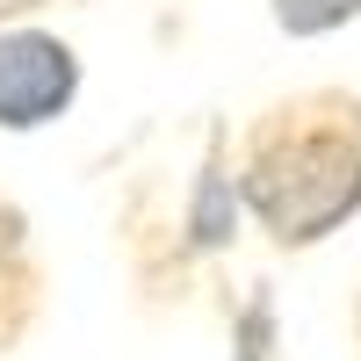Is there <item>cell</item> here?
<instances>
[{"label":"cell","mask_w":361,"mask_h":361,"mask_svg":"<svg viewBox=\"0 0 361 361\" xmlns=\"http://www.w3.org/2000/svg\"><path fill=\"white\" fill-rule=\"evenodd\" d=\"M44 311H51V267L37 246V217L22 209V195L0 188V361L37 340Z\"/></svg>","instance_id":"obj_4"},{"label":"cell","mask_w":361,"mask_h":361,"mask_svg":"<svg viewBox=\"0 0 361 361\" xmlns=\"http://www.w3.org/2000/svg\"><path fill=\"white\" fill-rule=\"evenodd\" d=\"M44 8H58V0H0V29H15V22H44Z\"/></svg>","instance_id":"obj_7"},{"label":"cell","mask_w":361,"mask_h":361,"mask_svg":"<svg viewBox=\"0 0 361 361\" xmlns=\"http://www.w3.org/2000/svg\"><path fill=\"white\" fill-rule=\"evenodd\" d=\"M246 231L267 253L304 260L361 224V87L311 80L260 102L231 145Z\"/></svg>","instance_id":"obj_1"},{"label":"cell","mask_w":361,"mask_h":361,"mask_svg":"<svg viewBox=\"0 0 361 361\" xmlns=\"http://www.w3.org/2000/svg\"><path fill=\"white\" fill-rule=\"evenodd\" d=\"M282 44H333L361 22V0H260Z\"/></svg>","instance_id":"obj_6"},{"label":"cell","mask_w":361,"mask_h":361,"mask_svg":"<svg viewBox=\"0 0 361 361\" xmlns=\"http://www.w3.org/2000/svg\"><path fill=\"white\" fill-rule=\"evenodd\" d=\"M347 333H354V354H361V289H354V311H347Z\"/></svg>","instance_id":"obj_8"},{"label":"cell","mask_w":361,"mask_h":361,"mask_svg":"<svg viewBox=\"0 0 361 361\" xmlns=\"http://www.w3.org/2000/svg\"><path fill=\"white\" fill-rule=\"evenodd\" d=\"M87 94V58L66 29L15 22L0 29V137H44Z\"/></svg>","instance_id":"obj_3"},{"label":"cell","mask_w":361,"mask_h":361,"mask_svg":"<svg viewBox=\"0 0 361 361\" xmlns=\"http://www.w3.org/2000/svg\"><path fill=\"white\" fill-rule=\"evenodd\" d=\"M238 231H246V209H238V180H231V123L202 116L195 159L180 173H145L123 202V217H116L137 304L145 311L188 304L195 275L238 246Z\"/></svg>","instance_id":"obj_2"},{"label":"cell","mask_w":361,"mask_h":361,"mask_svg":"<svg viewBox=\"0 0 361 361\" xmlns=\"http://www.w3.org/2000/svg\"><path fill=\"white\" fill-rule=\"evenodd\" d=\"M231 325V361H282V304H275V282H246L224 304Z\"/></svg>","instance_id":"obj_5"}]
</instances>
